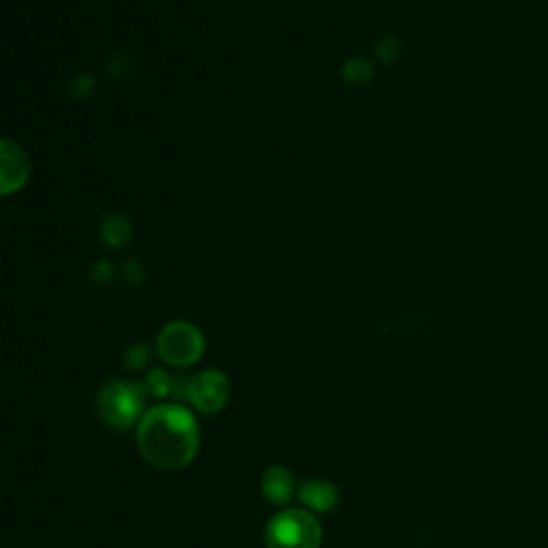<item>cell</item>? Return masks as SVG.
I'll return each instance as SVG.
<instances>
[{
	"mask_svg": "<svg viewBox=\"0 0 548 548\" xmlns=\"http://www.w3.org/2000/svg\"><path fill=\"white\" fill-rule=\"evenodd\" d=\"M31 176V159L20 144L0 139V197L14 195Z\"/></svg>",
	"mask_w": 548,
	"mask_h": 548,
	"instance_id": "obj_6",
	"label": "cell"
},
{
	"mask_svg": "<svg viewBox=\"0 0 548 548\" xmlns=\"http://www.w3.org/2000/svg\"><path fill=\"white\" fill-rule=\"evenodd\" d=\"M227 399H230V379L225 377V373L208 369L189 379L186 401L197 411L206 413V416L219 413L227 405Z\"/></svg>",
	"mask_w": 548,
	"mask_h": 548,
	"instance_id": "obj_5",
	"label": "cell"
},
{
	"mask_svg": "<svg viewBox=\"0 0 548 548\" xmlns=\"http://www.w3.org/2000/svg\"><path fill=\"white\" fill-rule=\"evenodd\" d=\"M294 493L296 482L288 468L272 465V468L264 471V476H261V495H264L266 501H270L274 505H285L294 497Z\"/></svg>",
	"mask_w": 548,
	"mask_h": 548,
	"instance_id": "obj_7",
	"label": "cell"
},
{
	"mask_svg": "<svg viewBox=\"0 0 548 548\" xmlns=\"http://www.w3.org/2000/svg\"><path fill=\"white\" fill-rule=\"evenodd\" d=\"M343 75H345L349 81H366L371 78V67L366 65L364 61L355 58V61L347 62L345 69H343Z\"/></svg>",
	"mask_w": 548,
	"mask_h": 548,
	"instance_id": "obj_12",
	"label": "cell"
},
{
	"mask_svg": "<svg viewBox=\"0 0 548 548\" xmlns=\"http://www.w3.org/2000/svg\"><path fill=\"white\" fill-rule=\"evenodd\" d=\"M150 363V349L146 345H133L127 349L125 354V364L129 366V369H144L146 364Z\"/></svg>",
	"mask_w": 548,
	"mask_h": 548,
	"instance_id": "obj_11",
	"label": "cell"
},
{
	"mask_svg": "<svg viewBox=\"0 0 548 548\" xmlns=\"http://www.w3.org/2000/svg\"><path fill=\"white\" fill-rule=\"evenodd\" d=\"M101 238L108 247H125L131 241V223L122 214H109L101 223Z\"/></svg>",
	"mask_w": 548,
	"mask_h": 548,
	"instance_id": "obj_9",
	"label": "cell"
},
{
	"mask_svg": "<svg viewBox=\"0 0 548 548\" xmlns=\"http://www.w3.org/2000/svg\"><path fill=\"white\" fill-rule=\"evenodd\" d=\"M92 279L101 285L108 283L109 279H112V268H109V264H105V261H99V264L92 268Z\"/></svg>",
	"mask_w": 548,
	"mask_h": 548,
	"instance_id": "obj_14",
	"label": "cell"
},
{
	"mask_svg": "<svg viewBox=\"0 0 548 548\" xmlns=\"http://www.w3.org/2000/svg\"><path fill=\"white\" fill-rule=\"evenodd\" d=\"M203 343L202 332L189 322H172L159 332L156 352L167 364L191 366L202 358Z\"/></svg>",
	"mask_w": 548,
	"mask_h": 548,
	"instance_id": "obj_4",
	"label": "cell"
},
{
	"mask_svg": "<svg viewBox=\"0 0 548 548\" xmlns=\"http://www.w3.org/2000/svg\"><path fill=\"white\" fill-rule=\"evenodd\" d=\"M146 388L136 382H112L99 394V416L109 429L127 430L142 420Z\"/></svg>",
	"mask_w": 548,
	"mask_h": 548,
	"instance_id": "obj_2",
	"label": "cell"
},
{
	"mask_svg": "<svg viewBox=\"0 0 548 548\" xmlns=\"http://www.w3.org/2000/svg\"><path fill=\"white\" fill-rule=\"evenodd\" d=\"M174 379L170 373H165L163 369H155L150 371V375L146 377V392H150L156 399H163V396H172L174 392Z\"/></svg>",
	"mask_w": 548,
	"mask_h": 548,
	"instance_id": "obj_10",
	"label": "cell"
},
{
	"mask_svg": "<svg viewBox=\"0 0 548 548\" xmlns=\"http://www.w3.org/2000/svg\"><path fill=\"white\" fill-rule=\"evenodd\" d=\"M264 540L268 548H319L322 523L308 510H285L268 523Z\"/></svg>",
	"mask_w": 548,
	"mask_h": 548,
	"instance_id": "obj_3",
	"label": "cell"
},
{
	"mask_svg": "<svg viewBox=\"0 0 548 548\" xmlns=\"http://www.w3.org/2000/svg\"><path fill=\"white\" fill-rule=\"evenodd\" d=\"M298 499L307 505L308 510L313 512H330L336 505V499H339V491L332 487L330 482L326 480H307L300 487L298 491Z\"/></svg>",
	"mask_w": 548,
	"mask_h": 548,
	"instance_id": "obj_8",
	"label": "cell"
},
{
	"mask_svg": "<svg viewBox=\"0 0 548 548\" xmlns=\"http://www.w3.org/2000/svg\"><path fill=\"white\" fill-rule=\"evenodd\" d=\"M122 277H125L131 285H139L144 281V268L139 266V261L136 260L127 261V264L122 266Z\"/></svg>",
	"mask_w": 548,
	"mask_h": 548,
	"instance_id": "obj_13",
	"label": "cell"
},
{
	"mask_svg": "<svg viewBox=\"0 0 548 548\" xmlns=\"http://www.w3.org/2000/svg\"><path fill=\"white\" fill-rule=\"evenodd\" d=\"M137 446L153 468L183 469L200 450V427L186 407L163 403L146 411L139 420Z\"/></svg>",
	"mask_w": 548,
	"mask_h": 548,
	"instance_id": "obj_1",
	"label": "cell"
}]
</instances>
